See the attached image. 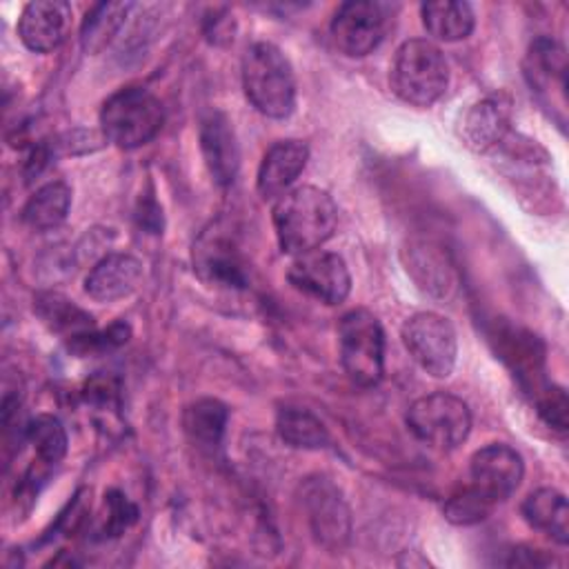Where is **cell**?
<instances>
[{"mask_svg":"<svg viewBox=\"0 0 569 569\" xmlns=\"http://www.w3.org/2000/svg\"><path fill=\"white\" fill-rule=\"evenodd\" d=\"M338 222L333 198L311 184L289 189L273 204V229L284 253L300 256L325 244Z\"/></svg>","mask_w":569,"mask_h":569,"instance_id":"cell-1","label":"cell"},{"mask_svg":"<svg viewBox=\"0 0 569 569\" xmlns=\"http://www.w3.org/2000/svg\"><path fill=\"white\" fill-rule=\"evenodd\" d=\"M247 100L267 118H287L296 107V78L287 56L271 42L251 44L240 64Z\"/></svg>","mask_w":569,"mask_h":569,"instance_id":"cell-2","label":"cell"},{"mask_svg":"<svg viewBox=\"0 0 569 569\" xmlns=\"http://www.w3.org/2000/svg\"><path fill=\"white\" fill-rule=\"evenodd\" d=\"M389 82L400 100L413 107H431L449 84V67L433 42L411 38L398 47Z\"/></svg>","mask_w":569,"mask_h":569,"instance_id":"cell-3","label":"cell"},{"mask_svg":"<svg viewBox=\"0 0 569 569\" xmlns=\"http://www.w3.org/2000/svg\"><path fill=\"white\" fill-rule=\"evenodd\" d=\"M164 122L162 102L142 87H127L109 96L100 109L104 140L120 149H136L158 136Z\"/></svg>","mask_w":569,"mask_h":569,"instance_id":"cell-4","label":"cell"},{"mask_svg":"<svg viewBox=\"0 0 569 569\" xmlns=\"http://www.w3.org/2000/svg\"><path fill=\"white\" fill-rule=\"evenodd\" d=\"M340 362L351 382L373 387L385 373V331L369 309H351L338 322Z\"/></svg>","mask_w":569,"mask_h":569,"instance_id":"cell-5","label":"cell"},{"mask_svg":"<svg viewBox=\"0 0 569 569\" xmlns=\"http://www.w3.org/2000/svg\"><path fill=\"white\" fill-rule=\"evenodd\" d=\"M407 425L420 442L449 451L467 440L471 431V411L462 398L436 391L411 402Z\"/></svg>","mask_w":569,"mask_h":569,"instance_id":"cell-6","label":"cell"},{"mask_svg":"<svg viewBox=\"0 0 569 569\" xmlns=\"http://www.w3.org/2000/svg\"><path fill=\"white\" fill-rule=\"evenodd\" d=\"M396 7L380 0H353L338 7L331 18L333 44L351 58L371 53L387 36Z\"/></svg>","mask_w":569,"mask_h":569,"instance_id":"cell-7","label":"cell"},{"mask_svg":"<svg viewBox=\"0 0 569 569\" xmlns=\"http://www.w3.org/2000/svg\"><path fill=\"white\" fill-rule=\"evenodd\" d=\"M402 342L413 362L433 378H447L456 367L458 338L453 325L433 311H420L402 325Z\"/></svg>","mask_w":569,"mask_h":569,"instance_id":"cell-8","label":"cell"},{"mask_svg":"<svg viewBox=\"0 0 569 569\" xmlns=\"http://www.w3.org/2000/svg\"><path fill=\"white\" fill-rule=\"evenodd\" d=\"M193 271L213 287L244 289L249 284V262L236 238L220 224H211L196 240Z\"/></svg>","mask_w":569,"mask_h":569,"instance_id":"cell-9","label":"cell"},{"mask_svg":"<svg viewBox=\"0 0 569 569\" xmlns=\"http://www.w3.org/2000/svg\"><path fill=\"white\" fill-rule=\"evenodd\" d=\"M287 278L298 291L325 305H340L351 291V273L347 262L333 251L313 249L296 256Z\"/></svg>","mask_w":569,"mask_h":569,"instance_id":"cell-10","label":"cell"},{"mask_svg":"<svg viewBox=\"0 0 569 569\" xmlns=\"http://www.w3.org/2000/svg\"><path fill=\"white\" fill-rule=\"evenodd\" d=\"M302 502L316 542L331 551L342 549L349 540L351 522L338 487L327 478H309L302 487Z\"/></svg>","mask_w":569,"mask_h":569,"instance_id":"cell-11","label":"cell"},{"mask_svg":"<svg viewBox=\"0 0 569 569\" xmlns=\"http://www.w3.org/2000/svg\"><path fill=\"white\" fill-rule=\"evenodd\" d=\"M471 487L489 502L507 500L525 476L522 456L509 445H487L471 456L469 462Z\"/></svg>","mask_w":569,"mask_h":569,"instance_id":"cell-12","label":"cell"},{"mask_svg":"<svg viewBox=\"0 0 569 569\" xmlns=\"http://www.w3.org/2000/svg\"><path fill=\"white\" fill-rule=\"evenodd\" d=\"M522 76L529 89L545 104L565 109L567 98V53L551 38H536L522 60Z\"/></svg>","mask_w":569,"mask_h":569,"instance_id":"cell-13","label":"cell"},{"mask_svg":"<svg viewBox=\"0 0 569 569\" xmlns=\"http://www.w3.org/2000/svg\"><path fill=\"white\" fill-rule=\"evenodd\" d=\"M71 29V7L62 0H36L24 4L18 18L22 44L36 53L58 49Z\"/></svg>","mask_w":569,"mask_h":569,"instance_id":"cell-14","label":"cell"},{"mask_svg":"<svg viewBox=\"0 0 569 569\" xmlns=\"http://www.w3.org/2000/svg\"><path fill=\"white\" fill-rule=\"evenodd\" d=\"M200 151L213 182L229 187L238 176L240 147L231 120L218 109L207 111L200 120Z\"/></svg>","mask_w":569,"mask_h":569,"instance_id":"cell-15","label":"cell"},{"mask_svg":"<svg viewBox=\"0 0 569 569\" xmlns=\"http://www.w3.org/2000/svg\"><path fill=\"white\" fill-rule=\"evenodd\" d=\"M511 127V98L496 91L467 109L460 122L462 140L473 151H489L505 142Z\"/></svg>","mask_w":569,"mask_h":569,"instance_id":"cell-16","label":"cell"},{"mask_svg":"<svg viewBox=\"0 0 569 569\" xmlns=\"http://www.w3.org/2000/svg\"><path fill=\"white\" fill-rule=\"evenodd\" d=\"M309 160V147L302 140H278L267 149L258 167L256 187L260 198L278 200L289 191Z\"/></svg>","mask_w":569,"mask_h":569,"instance_id":"cell-17","label":"cell"},{"mask_svg":"<svg viewBox=\"0 0 569 569\" xmlns=\"http://www.w3.org/2000/svg\"><path fill=\"white\" fill-rule=\"evenodd\" d=\"M142 282V264L129 253L100 258L84 278V291L98 302H113L131 296Z\"/></svg>","mask_w":569,"mask_h":569,"instance_id":"cell-18","label":"cell"},{"mask_svg":"<svg viewBox=\"0 0 569 569\" xmlns=\"http://www.w3.org/2000/svg\"><path fill=\"white\" fill-rule=\"evenodd\" d=\"M525 520L558 545L569 542V505L565 493L551 487L531 491L522 502Z\"/></svg>","mask_w":569,"mask_h":569,"instance_id":"cell-19","label":"cell"},{"mask_svg":"<svg viewBox=\"0 0 569 569\" xmlns=\"http://www.w3.org/2000/svg\"><path fill=\"white\" fill-rule=\"evenodd\" d=\"M71 207V189L62 180L42 184L22 207V222L36 231L56 229L64 222Z\"/></svg>","mask_w":569,"mask_h":569,"instance_id":"cell-20","label":"cell"},{"mask_svg":"<svg viewBox=\"0 0 569 569\" xmlns=\"http://www.w3.org/2000/svg\"><path fill=\"white\" fill-rule=\"evenodd\" d=\"M33 309H36L38 318L51 331H56L69 340L96 329L93 318L84 309H80L73 300H69L67 296L56 293V291L38 293L33 300Z\"/></svg>","mask_w":569,"mask_h":569,"instance_id":"cell-21","label":"cell"},{"mask_svg":"<svg viewBox=\"0 0 569 569\" xmlns=\"http://www.w3.org/2000/svg\"><path fill=\"white\" fill-rule=\"evenodd\" d=\"M422 24L425 29L442 40V42H456L465 40L473 31V9L467 2H453V0H438V2H425L420 7Z\"/></svg>","mask_w":569,"mask_h":569,"instance_id":"cell-22","label":"cell"},{"mask_svg":"<svg viewBox=\"0 0 569 569\" xmlns=\"http://www.w3.org/2000/svg\"><path fill=\"white\" fill-rule=\"evenodd\" d=\"M229 409L213 398H200L184 409L182 425L191 442L202 449H213L220 445L227 427Z\"/></svg>","mask_w":569,"mask_h":569,"instance_id":"cell-23","label":"cell"},{"mask_svg":"<svg viewBox=\"0 0 569 569\" xmlns=\"http://www.w3.org/2000/svg\"><path fill=\"white\" fill-rule=\"evenodd\" d=\"M131 2H98L93 4L80 27V47L84 53H100L122 27Z\"/></svg>","mask_w":569,"mask_h":569,"instance_id":"cell-24","label":"cell"},{"mask_svg":"<svg viewBox=\"0 0 569 569\" xmlns=\"http://www.w3.org/2000/svg\"><path fill=\"white\" fill-rule=\"evenodd\" d=\"M276 431L284 445L296 449H320L329 442V433L322 420L298 407H284L278 411Z\"/></svg>","mask_w":569,"mask_h":569,"instance_id":"cell-25","label":"cell"},{"mask_svg":"<svg viewBox=\"0 0 569 569\" xmlns=\"http://www.w3.org/2000/svg\"><path fill=\"white\" fill-rule=\"evenodd\" d=\"M24 436L33 445L38 458L47 465L60 462L67 453V445H69L67 429L51 413H40L33 420H29L27 429H24Z\"/></svg>","mask_w":569,"mask_h":569,"instance_id":"cell-26","label":"cell"},{"mask_svg":"<svg viewBox=\"0 0 569 569\" xmlns=\"http://www.w3.org/2000/svg\"><path fill=\"white\" fill-rule=\"evenodd\" d=\"M493 509L485 496H480L471 485L451 493L445 502V518L453 525H473L485 520Z\"/></svg>","mask_w":569,"mask_h":569,"instance_id":"cell-27","label":"cell"},{"mask_svg":"<svg viewBox=\"0 0 569 569\" xmlns=\"http://www.w3.org/2000/svg\"><path fill=\"white\" fill-rule=\"evenodd\" d=\"M131 336V329L127 322H113L107 329H91L87 333H80L69 340V349L78 356H89V353H104L122 347Z\"/></svg>","mask_w":569,"mask_h":569,"instance_id":"cell-28","label":"cell"},{"mask_svg":"<svg viewBox=\"0 0 569 569\" xmlns=\"http://www.w3.org/2000/svg\"><path fill=\"white\" fill-rule=\"evenodd\" d=\"M538 416L556 431H567L569 425V400L562 387L545 385L536 391Z\"/></svg>","mask_w":569,"mask_h":569,"instance_id":"cell-29","label":"cell"},{"mask_svg":"<svg viewBox=\"0 0 569 569\" xmlns=\"http://www.w3.org/2000/svg\"><path fill=\"white\" fill-rule=\"evenodd\" d=\"M104 505H107V525L104 531H109L111 536H120L129 525L136 522L138 518V509L136 505L118 489L107 491L104 496Z\"/></svg>","mask_w":569,"mask_h":569,"instance_id":"cell-30","label":"cell"}]
</instances>
